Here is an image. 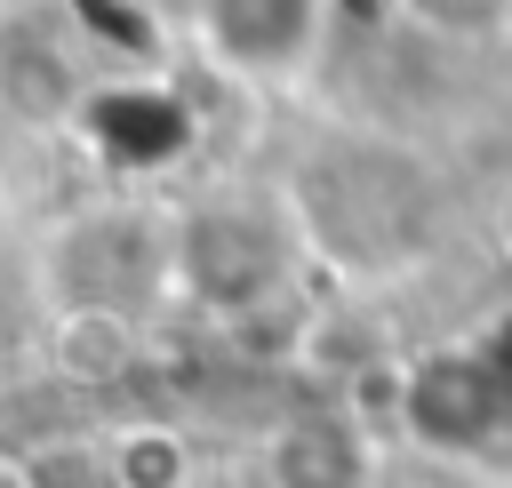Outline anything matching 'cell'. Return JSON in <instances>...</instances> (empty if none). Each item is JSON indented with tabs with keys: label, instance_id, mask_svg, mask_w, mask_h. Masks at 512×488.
<instances>
[{
	"label": "cell",
	"instance_id": "5",
	"mask_svg": "<svg viewBox=\"0 0 512 488\" xmlns=\"http://www.w3.org/2000/svg\"><path fill=\"white\" fill-rule=\"evenodd\" d=\"M0 488H32V480H24V472H8V464H0Z\"/></svg>",
	"mask_w": 512,
	"mask_h": 488
},
{
	"label": "cell",
	"instance_id": "2",
	"mask_svg": "<svg viewBox=\"0 0 512 488\" xmlns=\"http://www.w3.org/2000/svg\"><path fill=\"white\" fill-rule=\"evenodd\" d=\"M368 456L344 416H296L272 440V488H360Z\"/></svg>",
	"mask_w": 512,
	"mask_h": 488
},
{
	"label": "cell",
	"instance_id": "3",
	"mask_svg": "<svg viewBox=\"0 0 512 488\" xmlns=\"http://www.w3.org/2000/svg\"><path fill=\"white\" fill-rule=\"evenodd\" d=\"M416 24H432V32H456V40H472V32H496L504 16H512V0H400Z\"/></svg>",
	"mask_w": 512,
	"mask_h": 488
},
{
	"label": "cell",
	"instance_id": "1",
	"mask_svg": "<svg viewBox=\"0 0 512 488\" xmlns=\"http://www.w3.org/2000/svg\"><path fill=\"white\" fill-rule=\"evenodd\" d=\"M208 48L232 72H296L320 40V0H200Z\"/></svg>",
	"mask_w": 512,
	"mask_h": 488
},
{
	"label": "cell",
	"instance_id": "4",
	"mask_svg": "<svg viewBox=\"0 0 512 488\" xmlns=\"http://www.w3.org/2000/svg\"><path fill=\"white\" fill-rule=\"evenodd\" d=\"M120 464H128V472H120L128 488H176V480H184V448H176L168 432H136Z\"/></svg>",
	"mask_w": 512,
	"mask_h": 488
},
{
	"label": "cell",
	"instance_id": "6",
	"mask_svg": "<svg viewBox=\"0 0 512 488\" xmlns=\"http://www.w3.org/2000/svg\"><path fill=\"white\" fill-rule=\"evenodd\" d=\"M504 248H512V200H504Z\"/></svg>",
	"mask_w": 512,
	"mask_h": 488
}]
</instances>
